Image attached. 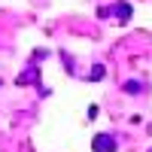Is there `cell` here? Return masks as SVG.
Listing matches in <instances>:
<instances>
[{
	"label": "cell",
	"instance_id": "3",
	"mask_svg": "<svg viewBox=\"0 0 152 152\" xmlns=\"http://www.w3.org/2000/svg\"><path fill=\"white\" fill-rule=\"evenodd\" d=\"M18 82H21V85H24V82H37V67H31L28 73H21V76H18Z\"/></svg>",
	"mask_w": 152,
	"mask_h": 152
},
{
	"label": "cell",
	"instance_id": "1",
	"mask_svg": "<svg viewBox=\"0 0 152 152\" xmlns=\"http://www.w3.org/2000/svg\"><path fill=\"white\" fill-rule=\"evenodd\" d=\"M116 146H119V143L113 140L110 134H97L94 140H91V149H94V152H116Z\"/></svg>",
	"mask_w": 152,
	"mask_h": 152
},
{
	"label": "cell",
	"instance_id": "2",
	"mask_svg": "<svg viewBox=\"0 0 152 152\" xmlns=\"http://www.w3.org/2000/svg\"><path fill=\"white\" fill-rule=\"evenodd\" d=\"M110 12H113L116 18H122V21H128V18H131V3H116L113 9H100V15H110Z\"/></svg>",
	"mask_w": 152,
	"mask_h": 152
},
{
	"label": "cell",
	"instance_id": "4",
	"mask_svg": "<svg viewBox=\"0 0 152 152\" xmlns=\"http://www.w3.org/2000/svg\"><path fill=\"white\" fill-rule=\"evenodd\" d=\"M125 91H128V94H137V91H140V85H137V82H128V85H125Z\"/></svg>",
	"mask_w": 152,
	"mask_h": 152
},
{
	"label": "cell",
	"instance_id": "5",
	"mask_svg": "<svg viewBox=\"0 0 152 152\" xmlns=\"http://www.w3.org/2000/svg\"><path fill=\"white\" fill-rule=\"evenodd\" d=\"M149 152H152V149H149Z\"/></svg>",
	"mask_w": 152,
	"mask_h": 152
}]
</instances>
